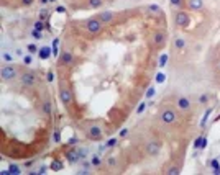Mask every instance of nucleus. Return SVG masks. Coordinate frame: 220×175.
I'll return each mask as SVG.
<instances>
[{
    "instance_id": "obj_39",
    "label": "nucleus",
    "mask_w": 220,
    "mask_h": 175,
    "mask_svg": "<svg viewBox=\"0 0 220 175\" xmlns=\"http://www.w3.org/2000/svg\"><path fill=\"white\" fill-rule=\"evenodd\" d=\"M127 134H128V129H127V128H123V129L120 131V137H125Z\"/></svg>"
},
{
    "instance_id": "obj_17",
    "label": "nucleus",
    "mask_w": 220,
    "mask_h": 175,
    "mask_svg": "<svg viewBox=\"0 0 220 175\" xmlns=\"http://www.w3.org/2000/svg\"><path fill=\"white\" fill-rule=\"evenodd\" d=\"M103 2H105V0H87V7L97 10V8H100L103 5Z\"/></svg>"
},
{
    "instance_id": "obj_30",
    "label": "nucleus",
    "mask_w": 220,
    "mask_h": 175,
    "mask_svg": "<svg viewBox=\"0 0 220 175\" xmlns=\"http://www.w3.org/2000/svg\"><path fill=\"white\" fill-rule=\"evenodd\" d=\"M43 28H44V25H43V21H36V23H35V30H36V31H41Z\"/></svg>"
},
{
    "instance_id": "obj_43",
    "label": "nucleus",
    "mask_w": 220,
    "mask_h": 175,
    "mask_svg": "<svg viewBox=\"0 0 220 175\" xmlns=\"http://www.w3.org/2000/svg\"><path fill=\"white\" fill-rule=\"evenodd\" d=\"M54 141H56V142H59V131H56V133H54Z\"/></svg>"
},
{
    "instance_id": "obj_15",
    "label": "nucleus",
    "mask_w": 220,
    "mask_h": 175,
    "mask_svg": "<svg viewBox=\"0 0 220 175\" xmlns=\"http://www.w3.org/2000/svg\"><path fill=\"white\" fill-rule=\"evenodd\" d=\"M186 48V39L182 36H178V38H174V49H178V51H182Z\"/></svg>"
},
{
    "instance_id": "obj_31",
    "label": "nucleus",
    "mask_w": 220,
    "mask_h": 175,
    "mask_svg": "<svg viewBox=\"0 0 220 175\" xmlns=\"http://www.w3.org/2000/svg\"><path fill=\"white\" fill-rule=\"evenodd\" d=\"M210 113H212V108H209V110H207V111H205V115H204V119H202V126H204V124H205V121H207V118H209V116H210Z\"/></svg>"
},
{
    "instance_id": "obj_42",
    "label": "nucleus",
    "mask_w": 220,
    "mask_h": 175,
    "mask_svg": "<svg viewBox=\"0 0 220 175\" xmlns=\"http://www.w3.org/2000/svg\"><path fill=\"white\" fill-rule=\"evenodd\" d=\"M33 36H35V38H41V33L36 31V30H33Z\"/></svg>"
},
{
    "instance_id": "obj_21",
    "label": "nucleus",
    "mask_w": 220,
    "mask_h": 175,
    "mask_svg": "<svg viewBox=\"0 0 220 175\" xmlns=\"http://www.w3.org/2000/svg\"><path fill=\"white\" fill-rule=\"evenodd\" d=\"M20 167H18V165H15V164H10L8 165V174H13V175H18L20 174Z\"/></svg>"
},
{
    "instance_id": "obj_23",
    "label": "nucleus",
    "mask_w": 220,
    "mask_h": 175,
    "mask_svg": "<svg viewBox=\"0 0 220 175\" xmlns=\"http://www.w3.org/2000/svg\"><path fill=\"white\" fill-rule=\"evenodd\" d=\"M209 100H210V95H207V93H202L199 97V103L200 105H205V103H209Z\"/></svg>"
},
{
    "instance_id": "obj_27",
    "label": "nucleus",
    "mask_w": 220,
    "mask_h": 175,
    "mask_svg": "<svg viewBox=\"0 0 220 175\" xmlns=\"http://www.w3.org/2000/svg\"><path fill=\"white\" fill-rule=\"evenodd\" d=\"M100 164H102V159H100L99 155H94V157H92V165H95V167H99Z\"/></svg>"
},
{
    "instance_id": "obj_3",
    "label": "nucleus",
    "mask_w": 220,
    "mask_h": 175,
    "mask_svg": "<svg viewBox=\"0 0 220 175\" xmlns=\"http://www.w3.org/2000/svg\"><path fill=\"white\" fill-rule=\"evenodd\" d=\"M174 25H176L178 28H187L189 25H191V17H189L187 12L179 10L178 13L174 15Z\"/></svg>"
},
{
    "instance_id": "obj_25",
    "label": "nucleus",
    "mask_w": 220,
    "mask_h": 175,
    "mask_svg": "<svg viewBox=\"0 0 220 175\" xmlns=\"http://www.w3.org/2000/svg\"><path fill=\"white\" fill-rule=\"evenodd\" d=\"M210 164H212V167H213V174H220V165H219V161H217V159H213V161L210 162Z\"/></svg>"
},
{
    "instance_id": "obj_40",
    "label": "nucleus",
    "mask_w": 220,
    "mask_h": 175,
    "mask_svg": "<svg viewBox=\"0 0 220 175\" xmlns=\"http://www.w3.org/2000/svg\"><path fill=\"white\" fill-rule=\"evenodd\" d=\"M28 51H30V53H36V46L35 44H30L28 46Z\"/></svg>"
},
{
    "instance_id": "obj_5",
    "label": "nucleus",
    "mask_w": 220,
    "mask_h": 175,
    "mask_svg": "<svg viewBox=\"0 0 220 175\" xmlns=\"http://www.w3.org/2000/svg\"><path fill=\"white\" fill-rule=\"evenodd\" d=\"M0 75H2V80L8 82V80H13V79H17L18 75V69L17 66H4L2 67V72H0Z\"/></svg>"
},
{
    "instance_id": "obj_44",
    "label": "nucleus",
    "mask_w": 220,
    "mask_h": 175,
    "mask_svg": "<svg viewBox=\"0 0 220 175\" xmlns=\"http://www.w3.org/2000/svg\"><path fill=\"white\" fill-rule=\"evenodd\" d=\"M4 59H5V61H12V56H8V54L5 53V54H4Z\"/></svg>"
},
{
    "instance_id": "obj_16",
    "label": "nucleus",
    "mask_w": 220,
    "mask_h": 175,
    "mask_svg": "<svg viewBox=\"0 0 220 175\" xmlns=\"http://www.w3.org/2000/svg\"><path fill=\"white\" fill-rule=\"evenodd\" d=\"M50 56H51V48L50 46H44V48H41L39 49V59H50Z\"/></svg>"
},
{
    "instance_id": "obj_4",
    "label": "nucleus",
    "mask_w": 220,
    "mask_h": 175,
    "mask_svg": "<svg viewBox=\"0 0 220 175\" xmlns=\"http://www.w3.org/2000/svg\"><path fill=\"white\" fill-rule=\"evenodd\" d=\"M102 21L99 20V18H90V20H87L85 21V25H84V28H85V31H89V33H92V35H97V33H100L102 31Z\"/></svg>"
},
{
    "instance_id": "obj_45",
    "label": "nucleus",
    "mask_w": 220,
    "mask_h": 175,
    "mask_svg": "<svg viewBox=\"0 0 220 175\" xmlns=\"http://www.w3.org/2000/svg\"><path fill=\"white\" fill-rule=\"evenodd\" d=\"M44 28H46V30H50V28H51V25H50V21H46V23H44Z\"/></svg>"
},
{
    "instance_id": "obj_6",
    "label": "nucleus",
    "mask_w": 220,
    "mask_h": 175,
    "mask_svg": "<svg viewBox=\"0 0 220 175\" xmlns=\"http://www.w3.org/2000/svg\"><path fill=\"white\" fill-rule=\"evenodd\" d=\"M20 82L23 85H26V87H31V85H35L38 82V75L33 70H26V72H23L20 75Z\"/></svg>"
},
{
    "instance_id": "obj_20",
    "label": "nucleus",
    "mask_w": 220,
    "mask_h": 175,
    "mask_svg": "<svg viewBox=\"0 0 220 175\" xmlns=\"http://www.w3.org/2000/svg\"><path fill=\"white\" fill-rule=\"evenodd\" d=\"M181 174V167H178V165H173V167L168 168V175H179Z\"/></svg>"
},
{
    "instance_id": "obj_32",
    "label": "nucleus",
    "mask_w": 220,
    "mask_h": 175,
    "mask_svg": "<svg viewBox=\"0 0 220 175\" xmlns=\"http://www.w3.org/2000/svg\"><path fill=\"white\" fill-rule=\"evenodd\" d=\"M166 61H168V54H163V56H161V59H160V66H161V67H164Z\"/></svg>"
},
{
    "instance_id": "obj_29",
    "label": "nucleus",
    "mask_w": 220,
    "mask_h": 175,
    "mask_svg": "<svg viewBox=\"0 0 220 175\" xmlns=\"http://www.w3.org/2000/svg\"><path fill=\"white\" fill-rule=\"evenodd\" d=\"M145 110H146V103H145V102H141V103H140V106L136 108V113H138V115H141Z\"/></svg>"
},
{
    "instance_id": "obj_12",
    "label": "nucleus",
    "mask_w": 220,
    "mask_h": 175,
    "mask_svg": "<svg viewBox=\"0 0 220 175\" xmlns=\"http://www.w3.org/2000/svg\"><path fill=\"white\" fill-rule=\"evenodd\" d=\"M41 111H43V115H44V116H51V115H53V103H51L50 98H44V100H43Z\"/></svg>"
},
{
    "instance_id": "obj_8",
    "label": "nucleus",
    "mask_w": 220,
    "mask_h": 175,
    "mask_svg": "<svg viewBox=\"0 0 220 175\" xmlns=\"http://www.w3.org/2000/svg\"><path fill=\"white\" fill-rule=\"evenodd\" d=\"M72 100V92L69 87H66V85H63V82H61L59 85V102L63 103V105H69Z\"/></svg>"
},
{
    "instance_id": "obj_11",
    "label": "nucleus",
    "mask_w": 220,
    "mask_h": 175,
    "mask_svg": "<svg viewBox=\"0 0 220 175\" xmlns=\"http://www.w3.org/2000/svg\"><path fill=\"white\" fill-rule=\"evenodd\" d=\"M59 64L61 66H72L74 64V56L69 51H61L59 53Z\"/></svg>"
},
{
    "instance_id": "obj_13",
    "label": "nucleus",
    "mask_w": 220,
    "mask_h": 175,
    "mask_svg": "<svg viewBox=\"0 0 220 175\" xmlns=\"http://www.w3.org/2000/svg\"><path fill=\"white\" fill-rule=\"evenodd\" d=\"M186 4H187L189 10H194V12L202 10V8H204V0H187Z\"/></svg>"
},
{
    "instance_id": "obj_26",
    "label": "nucleus",
    "mask_w": 220,
    "mask_h": 175,
    "mask_svg": "<svg viewBox=\"0 0 220 175\" xmlns=\"http://www.w3.org/2000/svg\"><path fill=\"white\" fill-rule=\"evenodd\" d=\"M148 10L153 12V13H158V12H160V7H158L156 4H149L148 5Z\"/></svg>"
},
{
    "instance_id": "obj_2",
    "label": "nucleus",
    "mask_w": 220,
    "mask_h": 175,
    "mask_svg": "<svg viewBox=\"0 0 220 175\" xmlns=\"http://www.w3.org/2000/svg\"><path fill=\"white\" fill-rule=\"evenodd\" d=\"M191 106H192L191 100L187 97H184V95H178V97L174 98V108L178 110V111L187 113V111H191Z\"/></svg>"
},
{
    "instance_id": "obj_37",
    "label": "nucleus",
    "mask_w": 220,
    "mask_h": 175,
    "mask_svg": "<svg viewBox=\"0 0 220 175\" xmlns=\"http://www.w3.org/2000/svg\"><path fill=\"white\" fill-rule=\"evenodd\" d=\"M156 82H158V84L164 82V74H158V75H156Z\"/></svg>"
},
{
    "instance_id": "obj_10",
    "label": "nucleus",
    "mask_w": 220,
    "mask_h": 175,
    "mask_svg": "<svg viewBox=\"0 0 220 175\" xmlns=\"http://www.w3.org/2000/svg\"><path fill=\"white\" fill-rule=\"evenodd\" d=\"M85 134H87V137H89V139L97 141V139H102V136H103V129H102V126H100V124H92V126L87 128Z\"/></svg>"
},
{
    "instance_id": "obj_36",
    "label": "nucleus",
    "mask_w": 220,
    "mask_h": 175,
    "mask_svg": "<svg viewBox=\"0 0 220 175\" xmlns=\"http://www.w3.org/2000/svg\"><path fill=\"white\" fill-rule=\"evenodd\" d=\"M33 2H35V0H21V5H23V7H30Z\"/></svg>"
},
{
    "instance_id": "obj_28",
    "label": "nucleus",
    "mask_w": 220,
    "mask_h": 175,
    "mask_svg": "<svg viewBox=\"0 0 220 175\" xmlns=\"http://www.w3.org/2000/svg\"><path fill=\"white\" fill-rule=\"evenodd\" d=\"M156 93V88L154 87H149L148 92H146V98H153V95Z\"/></svg>"
},
{
    "instance_id": "obj_9",
    "label": "nucleus",
    "mask_w": 220,
    "mask_h": 175,
    "mask_svg": "<svg viewBox=\"0 0 220 175\" xmlns=\"http://www.w3.org/2000/svg\"><path fill=\"white\" fill-rule=\"evenodd\" d=\"M168 43V33L163 31V30H158V31L153 33V44L154 48H163Z\"/></svg>"
},
{
    "instance_id": "obj_38",
    "label": "nucleus",
    "mask_w": 220,
    "mask_h": 175,
    "mask_svg": "<svg viewBox=\"0 0 220 175\" xmlns=\"http://www.w3.org/2000/svg\"><path fill=\"white\" fill-rule=\"evenodd\" d=\"M23 62H25L26 66H28V64H31V56H25V57H23Z\"/></svg>"
},
{
    "instance_id": "obj_14",
    "label": "nucleus",
    "mask_w": 220,
    "mask_h": 175,
    "mask_svg": "<svg viewBox=\"0 0 220 175\" xmlns=\"http://www.w3.org/2000/svg\"><path fill=\"white\" fill-rule=\"evenodd\" d=\"M97 18H99L102 23H110V21L115 18V13H114V12H110V10H107V12L99 13V15H97Z\"/></svg>"
},
{
    "instance_id": "obj_24",
    "label": "nucleus",
    "mask_w": 220,
    "mask_h": 175,
    "mask_svg": "<svg viewBox=\"0 0 220 175\" xmlns=\"http://www.w3.org/2000/svg\"><path fill=\"white\" fill-rule=\"evenodd\" d=\"M68 159L71 162H76V161H79V154L74 152V151H71V152H68Z\"/></svg>"
},
{
    "instance_id": "obj_46",
    "label": "nucleus",
    "mask_w": 220,
    "mask_h": 175,
    "mask_svg": "<svg viewBox=\"0 0 220 175\" xmlns=\"http://www.w3.org/2000/svg\"><path fill=\"white\" fill-rule=\"evenodd\" d=\"M215 67H217V70H219V72H220V61H219V62H217V66H215Z\"/></svg>"
},
{
    "instance_id": "obj_19",
    "label": "nucleus",
    "mask_w": 220,
    "mask_h": 175,
    "mask_svg": "<svg viewBox=\"0 0 220 175\" xmlns=\"http://www.w3.org/2000/svg\"><path fill=\"white\" fill-rule=\"evenodd\" d=\"M50 170H54V172L63 170V162H59V161H53V162H51V165H50Z\"/></svg>"
},
{
    "instance_id": "obj_35",
    "label": "nucleus",
    "mask_w": 220,
    "mask_h": 175,
    "mask_svg": "<svg viewBox=\"0 0 220 175\" xmlns=\"http://www.w3.org/2000/svg\"><path fill=\"white\" fill-rule=\"evenodd\" d=\"M181 4H182V0H171V5H173V7H181Z\"/></svg>"
},
{
    "instance_id": "obj_7",
    "label": "nucleus",
    "mask_w": 220,
    "mask_h": 175,
    "mask_svg": "<svg viewBox=\"0 0 220 175\" xmlns=\"http://www.w3.org/2000/svg\"><path fill=\"white\" fill-rule=\"evenodd\" d=\"M161 147H163L161 141H158V139L148 141V142H146V154L151 155V157H154V155H158L161 152Z\"/></svg>"
},
{
    "instance_id": "obj_34",
    "label": "nucleus",
    "mask_w": 220,
    "mask_h": 175,
    "mask_svg": "<svg viewBox=\"0 0 220 175\" xmlns=\"http://www.w3.org/2000/svg\"><path fill=\"white\" fill-rule=\"evenodd\" d=\"M46 80H48V82H53V80H54V74L51 72V70L46 74Z\"/></svg>"
},
{
    "instance_id": "obj_1",
    "label": "nucleus",
    "mask_w": 220,
    "mask_h": 175,
    "mask_svg": "<svg viewBox=\"0 0 220 175\" xmlns=\"http://www.w3.org/2000/svg\"><path fill=\"white\" fill-rule=\"evenodd\" d=\"M160 119L164 123V124H174L176 119H178V115L174 111L173 106H164L160 113Z\"/></svg>"
},
{
    "instance_id": "obj_33",
    "label": "nucleus",
    "mask_w": 220,
    "mask_h": 175,
    "mask_svg": "<svg viewBox=\"0 0 220 175\" xmlns=\"http://www.w3.org/2000/svg\"><path fill=\"white\" fill-rule=\"evenodd\" d=\"M115 144H117V139H115V137H112V139L107 141V146H109V147H114Z\"/></svg>"
},
{
    "instance_id": "obj_41",
    "label": "nucleus",
    "mask_w": 220,
    "mask_h": 175,
    "mask_svg": "<svg viewBox=\"0 0 220 175\" xmlns=\"http://www.w3.org/2000/svg\"><path fill=\"white\" fill-rule=\"evenodd\" d=\"M56 12H58V13H66V8H64V7H61V5H59V7L56 8Z\"/></svg>"
},
{
    "instance_id": "obj_22",
    "label": "nucleus",
    "mask_w": 220,
    "mask_h": 175,
    "mask_svg": "<svg viewBox=\"0 0 220 175\" xmlns=\"http://www.w3.org/2000/svg\"><path fill=\"white\" fill-rule=\"evenodd\" d=\"M205 144H207V139H205V137H199V139H195L194 147H205Z\"/></svg>"
},
{
    "instance_id": "obj_18",
    "label": "nucleus",
    "mask_w": 220,
    "mask_h": 175,
    "mask_svg": "<svg viewBox=\"0 0 220 175\" xmlns=\"http://www.w3.org/2000/svg\"><path fill=\"white\" fill-rule=\"evenodd\" d=\"M107 167H109V168H117L118 167V159L115 157V155L109 157V159H107Z\"/></svg>"
}]
</instances>
